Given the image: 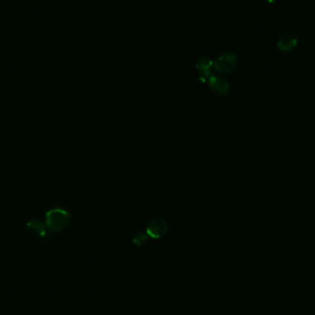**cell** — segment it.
I'll return each mask as SVG.
<instances>
[{
    "label": "cell",
    "mask_w": 315,
    "mask_h": 315,
    "mask_svg": "<svg viewBox=\"0 0 315 315\" xmlns=\"http://www.w3.org/2000/svg\"><path fill=\"white\" fill-rule=\"evenodd\" d=\"M213 66V62L211 61L208 56H201L197 59V61L195 63V67L196 69L200 71L201 74L202 79L205 81L206 79L208 80L211 73H210V69Z\"/></svg>",
    "instance_id": "obj_7"
},
{
    "label": "cell",
    "mask_w": 315,
    "mask_h": 315,
    "mask_svg": "<svg viewBox=\"0 0 315 315\" xmlns=\"http://www.w3.org/2000/svg\"><path fill=\"white\" fill-rule=\"evenodd\" d=\"M71 221V214L61 208L48 210L45 214V224L52 232H61L69 227Z\"/></svg>",
    "instance_id": "obj_1"
},
{
    "label": "cell",
    "mask_w": 315,
    "mask_h": 315,
    "mask_svg": "<svg viewBox=\"0 0 315 315\" xmlns=\"http://www.w3.org/2000/svg\"><path fill=\"white\" fill-rule=\"evenodd\" d=\"M208 82H209V87L210 89L214 93L220 95V96L226 95L229 90L228 83L225 79L220 78L219 76L211 75L208 79Z\"/></svg>",
    "instance_id": "obj_5"
},
{
    "label": "cell",
    "mask_w": 315,
    "mask_h": 315,
    "mask_svg": "<svg viewBox=\"0 0 315 315\" xmlns=\"http://www.w3.org/2000/svg\"><path fill=\"white\" fill-rule=\"evenodd\" d=\"M297 45V38L289 33L280 35L277 41V47L281 52H290L294 50Z\"/></svg>",
    "instance_id": "obj_6"
},
{
    "label": "cell",
    "mask_w": 315,
    "mask_h": 315,
    "mask_svg": "<svg viewBox=\"0 0 315 315\" xmlns=\"http://www.w3.org/2000/svg\"><path fill=\"white\" fill-rule=\"evenodd\" d=\"M168 231V225L166 221L160 219H153L150 221L147 227V234L153 239H160Z\"/></svg>",
    "instance_id": "obj_4"
},
{
    "label": "cell",
    "mask_w": 315,
    "mask_h": 315,
    "mask_svg": "<svg viewBox=\"0 0 315 315\" xmlns=\"http://www.w3.org/2000/svg\"><path fill=\"white\" fill-rule=\"evenodd\" d=\"M238 56L234 52H226L221 53L214 62L213 67L220 74L231 73L236 69Z\"/></svg>",
    "instance_id": "obj_2"
},
{
    "label": "cell",
    "mask_w": 315,
    "mask_h": 315,
    "mask_svg": "<svg viewBox=\"0 0 315 315\" xmlns=\"http://www.w3.org/2000/svg\"><path fill=\"white\" fill-rule=\"evenodd\" d=\"M27 232L35 239H45L48 236V228L45 222L38 219H31L26 223Z\"/></svg>",
    "instance_id": "obj_3"
},
{
    "label": "cell",
    "mask_w": 315,
    "mask_h": 315,
    "mask_svg": "<svg viewBox=\"0 0 315 315\" xmlns=\"http://www.w3.org/2000/svg\"><path fill=\"white\" fill-rule=\"evenodd\" d=\"M262 3H265V4H274L276 3L278 0H261Z\"/></svg>",
    "instance_id": "obj_9"
},
{
    "label": "cell",
    "mask_w": 315,
    "mask_h": 315,
    "mask_svg": "<svg viewBox=\"0 0 315 315\" xmlns=\"http://www.w3.org/2000/svg\"><path fill=\"white\" fill-rule=\"evenodd\" d=\"M148 241V234H145V233H138L134 240H133V243L136 245H139V246H141V245H144Z\"/></svg>",
    "instance_id": "obj_8"
}]
</instances>
